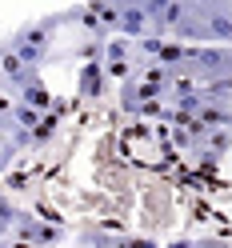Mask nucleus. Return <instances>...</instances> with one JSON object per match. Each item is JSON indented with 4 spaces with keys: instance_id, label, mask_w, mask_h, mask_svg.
<instances>
[{
    "instance_id": "nucleus-1",
    "label": "nucleus",
    "mask_w": 232,
    "mask_h": 248,
    "mask_svg": "<svg viewBox=\"0 0 232 248\" xmlns=\"http://www.w3.org/2000/svg\"><path fill=\"white\" fill-rule=\"evenodd\" d=\"M60 24H72V12L64 8V12H52V16H44V20H32V24H24L20 32H12L4 44L12 52H16L28 68H40L44 64V56H48V44H52V28H60Z\"/></svg>"
},
{
    "instance_id": "nucleus-2",
    "label": "nucleus",
    "mask_w": 232,
    "mask_h": 248,
    "mask_svg": "<svg viewBox=\"0 0 232 248\" xmlns=\"http://www.w3.org/2000/svg\"><path fill=\"white\" fill-rule=\"evenodd\" d=\"M188 68L196 76V84L204 80H220V76L232 72V48H224V44H204V48H192V60H188Z\"/></svg>"
},
{
    "instance_id": "nucleus-3",
    "label": "nucleus",
    "mask_w": 232,
    "mask_h": 248,
    "mask_svg": "<svg viewBox=\"0 0 232 248\" xmlns=\"http://www.w3.org/2000/svg\"><path fill=\"white\" fill-rule=\"evenodd\" d=\"M116 32L124 36V40H144L152 36V24H148V12L140 0H120V24H116Z\"/></svg>"
},
{
    "instance_id": "nucleus-4",
    "label": "nucleus",
    "mask_w": 232,
    "mask_h": 248,
    "mask_svg": "<svg viewBox=\"0 0 232 248\" xmlns=\"http://www.w3.org/2000/svg\"><path fill=\"white\" fill-rule=\"evenodd\" d=\"M132 48H136V44H132V40H124V36H112V40L104 44V72H108V76H116L120 84H124L128 76H132V64H128Z\"/></svg>"
},
{
    "instance_id": "nucleus-5",
    "label": "nucleus",
    "mask_w": 232,
    "mask_h": 248,
    "mask_svg": "<svg viewBox=\"0 0 232 248\" xmlns=\"http://www.w3.org/2000/svg\"><path fill=\"white\" fill-rule=\"evenodd\" d=\"M80 240L96 244V248H160L156 240H148V236H116V232H96V228H84Z\"/></svg>"
},
{
    "instance_id": "nucleus-6",
    "label": "nucleus",
    "mask_w": 232,
    "mask_h": 248,
    "mask_svg": "<svg viewBox=\"0 0 232 248\" xmlns=\"http://www.w3.org/2000/svg\"><path fill=\"white\" fill-rule=\"evenodd\" d=\"M16 100H20V104H28V108H36L40 116H44V112H52V104H56V96L40 84V76H32V80H28V84L16 92Z\"/></svg>"
},
{
    "instance_id": "nucleus-7",
    "label": "nucleus",
    "mask_w": 232,
    "mask_h": 248,
    "mask_svg": "<svg viewBox=\"0 0 232 248\" xmlns=\"http://www.w3.org/2000/svg\"><path fill=\"white\" fill-rule=\"evenodd\" d=\"M104 88V60H88L80 68V100H96Z\"/></svg>"
},
{
    "instance_id": "nucleus-8",
    "label": "nucleus",
    "mask_w": 232,
    "mask_h": 248,
    "mask_svg": "<svg viewBox=\"0 0 232 248\" xmlns=\"http://www.w3.org/2000/svg\"><path fill=\"white\" fill-rule=\"evenodd\" d=\"M200 124H204L208 132H216V128H228L232 124V104H216V100H208L204 108H200V116H196Z\"/></svg>"
},
{
    "instance_id": "nucleus-9",
    "label": "nucleus",
    "mask_w": 232,
    "mask_h": 248,
    "mask_svg": "<svg viewBox=\"0 0 232 248\" xmlns=\"http://www.w3.org/2000/svg\"><path fill=\"white\" fill-rule=\"evenodd\" d=\"M88 12L96 16V24L104 28L108 36L116 32V24H120V4H108V0H88Z\"/></svg>"
},
{
    "instance_id": "nucleus-10",
    "label": "nucleus",
    "mask_w": 232,
    "mask_h": 248,
    "mask_svg": "<svg viewBox=\"0 0 232 248\" xmlns=\"http://www.w3.org/2000/svg\"><path fill=\"white\" fill-rule=\"evenodd\" d=\"M56 128H60V116H52V112H44L40 116V124H36V132L28 136V148H44L56 136Z\"/></svg>"
},
{
    "instance_id": "nucleus-11",
    "label": "nucleus",
    "mask_w": 232,
    "mask_h": 248,
    "mask_svg": "<svg viewBox=\"0 0 232 248\" xmlns=\"http://www.w3.org/2000/svg\"><path fill=\"white\" fill-rule=\"evenodd\" d=\"M36 124H40V112L16 100V108H12V128H20V132H28V136H32V132H36Z\"/></svg>"
},
{
    "instance_id": "nucleus-12",
    "label": "nucleus",
    "mask_w": 232,
    "mask_h": 248,
    "mask_svg": "<svg viewBox=\"0 0 232 248\" xmlns=\"http://www.w3.org/2000/svg\"><path fill=\"white\" fill-rule=\"evenodd\" d=\"M16 204H12L8 196H0V240H8L12 236V224H16Z\"/></svg>"
},
{
    "instance_id": "nucleus-13",
    "label": "nucleus",
    "mask_w": 232,
    "mask_h": 248,
    "mask_svg": "<svg viewBox=\"0 0 232 248\" xmlns=\"http://www.w3.org/2000/svg\"><path fill=\"white\" fill-rule=\"evenodd\" d=\"M16 152H20L16 144H12V140H4V136H0V172H4V168L12 164V156H16Z\"/></svg>"
},
{
    "instance_id": "nucleus-14",
    "label": "nucleus",
    "mask_w": 232,
    "mask_h": 248,
    "mask_svg": "<svg viewBox=\"0 0 232 248\" xmlns=\"http://www.w3.org/2000/svg\"><path fill=\"white\" fill-rule=\"evenodd\" d=\"M172 144H176V148H192V136L184 132V128H176V132H172Z\"/></svg>"
},
{
    "instance_id": "nucleus-15",
    "label": "nucleus",
    "mask_w": 232,
    "mask_h": 248,
    "mask_svg": "<svg viewBox=\"0 0 232 248\" xmlns=\"http://www.w3.org/2000/svg\"><path fill=\"white\" fill-rule=\"evenodd\" d=\"M196 248H232L228 240H216V236H204V240H196Z\"/></svg>"
},
{
    "instance_id": "nucleus-16",
    "label": "nucleus",
    "mask_w": 232,
    "mask_h": 248,
    "mask_svg": "<svg viewBox=\"0 0 232 248\" xmlns=\"http://www.w3.org/2000/svg\"><path fill=\"white\" fill-rule=\"evenodd\" d=\"M168 248H196V240H184V236H180V240H172Z\"/></svg>"
},
{
    "instance_id": "nucleus-17",
    "label": "nucleus",
    "mask_w": 232,
    "mask_h": 248,
    "mask_svg": "<svg viewBox=\"0 0 232 248\" xmlns=\"http://www.w3.org/2000/svg\"><path fill=\"white\" fill-rule=\"evenodd\" d=\"M228 132H232V124H228Z\"/></svg>"
}]
</instances>
